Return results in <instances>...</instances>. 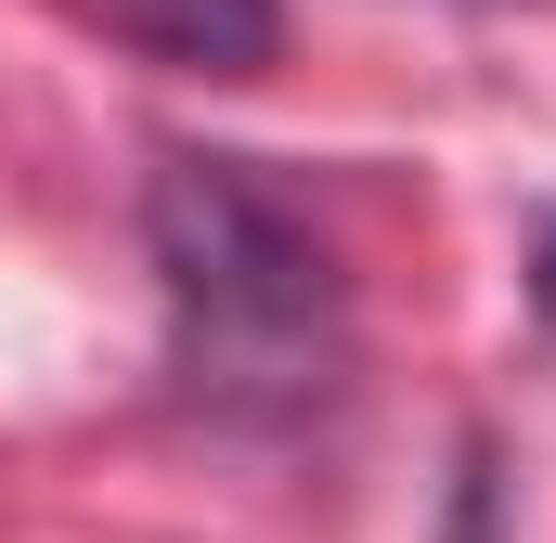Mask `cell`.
<instances>
[{
    "label": "cell",
    "mask_w": 556,
    "mask_h": 543,
    "mask_svg": "<svg viewBox=\"0 0 556 543\" xmlns=\"http://www.w3.org/2000/svg\"><path fill=\"white\" fill-rule=\"evenodd\" d=\"M142 247L168 298V363L207 414H311L350 376V285L337 247L260 181V155L168 142L142 181Z\"/></svg>",
    "instance_id": "obj_1"
},
{
    "label": "cell",
    "mask_w": 556,
    "mask_h": 543,
    "mask_svg": "<svg viewBox=\"0 0 556 543\" xmlns=\"http://www.w3.org/2000/svg\"><path fill=\"white\" fill-rule=\"evenodd\" d=\"M104 26L155 65H194V78H260L285 39L273 0H104Z\"/></svg>",
    "instance_id": "obj_2"
},
{
    "label": "cell",
    "mask_w": 556,
    "mask_h": 543,
    "mask_svg": "<svg viewBox=\"0 0 556 543\" xmlns=\"http://www.w3.org/2000/svg\"><path fill=\"white\" fill-rule=\"evenodd\" d=\"M531 311H544V337H556V220H544V247H531Z\"/></svg>",
    "instance_id": "obj_3"
}]
</instances>
